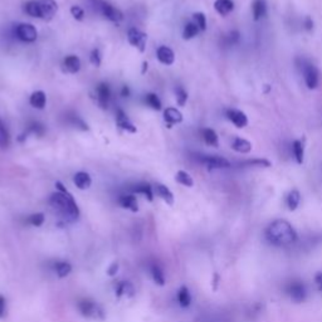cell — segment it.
<instances>
[{
    "label": "cell",
    "instance_id": "obj_1",
    "mask_svg": "<svg viewBox=\"0 0 322 322\" xmlns=\"http://www.w3.org/2000/svg\"><path fill=\"white\" fill-rule=\"evenodd\" d=\"M56 187L58 192L53 193L49 198V204L63 219L69 222H74L79 217V208L77 206L76 200L72 197L71 193L63 186L61 181L56 182Z\"/></svg>",
    "mask_w": 322,
    "mask_h": 322
},
{
    "label": "cell",
    "instance_id": "obj_2",
    "mask_svg": "<svg viewBox=\"0 0 322 322\" xmlns=\"http://www.w3.org/2000/svg\"><path fill=\"white\" fill-rule=\"evenodd\" d=\"M264 235L265 239L276 247L292 246L299 239V234L293 225L284 219H277L271 223L265 229Z\"/></svg>",
    "mask_w": 322,
    "mask_h": 322
},
{
    "label": "cell",
    "instance_id": "obj_3",
    "mask_svg": "<svg viewBox=\"0 0 322 322\" xmlns=\"http://www.w3.org/2000/svg\"><path fill=\"white\" fill-rule=\"evenodd\" d=\"M24 12L29 17L49 21L57 14L58 4L56 0H29L24 5Z\"/></svg>",
    "mask_w": 322,
    "mask_h": 322
},
{
    "label": "cell",
    "instance_id": "obj_4",
    "mask_svg": "<svg viewBox=\"0 0 322 322\" xmlns=\"http://www.w3.org/2000/svg\"><path fill=\"white\" fill-rule=\"evenodd\" d=\"M77 308L79 313L86 318L96 321H103L106 318V311L96 301L91 299H82L77 302Z\"/></svg>",
    "mask_w": 322,
    "mask_h": 322
},
{
    "label": "cell",
    "instance_id": "obj_5",
    "mask_svg": "<svg viewBox=\"0 0 322 322\" xmlns=\"http://www.w3.org/2000/svg\"><path fill=\"white\" fill-rule=\"evenodd\" d=\"M284 291H286L287 296L291 299V301L294 303L305 302L308 294L307 286L302 280H291L286 284Z\"/></svg>",
    "mask_w": 322,
    "mask_h": 322
},
{
    "label": "cell",
    "instance_id": "obj_6",
    "mask_svg": "<svg viewBox=\"0 0 322 322\" xmlns=\"http://www.w3.org/2000/svg\"><path fill=\"white\" fill-rule=\"evenodd\" d=\"M301 72L306 86H307L310 90H315V88H317L318 86H320L321 73L315 64L303 61L301 64Z\"/></svg>",
    "mask_w": 322,
    "mask_h": 322
},
{
    "label": "cell",
    "instance_id": "obj_7",
    "mask_svg": "<svg viewBox=\"0 0 322 322\" xmlns=\"http://www.w3.org/2000/svg\"><path fill=\"white\" fill-rule=\"evenodd\" d=\"M92 2L97 7V9L100 10L101 14L104 15L109 20L114 21V23H119V21L123 19L122 13L117 8L112 7L110 3L104 2V0H92Z\"/></svg>",
    "mask_w": 322,
    "mask_h": 322
},
{
    "label": "cell",
    "instance_id": "obj_8",
    "mask_svg": "<svg viewBox=\"0 0 322 322\" xmlns=\"http://www.w3.org/2000/svg\"><path fill=\"white\" fill-rule=\"evenodd\" d=\"M15 34L20 40L26 43L36 42L37 37H38V32H37L36 26L29 23L18 24L17 28H15Z\"/></svg>",
    "mask_w": 322,
    "mask_h": 322
},
{
    "label": "cell",
    "instance_id": "obj_9",
    "mask_svg": "<svg viewBox=\"0 0 322 322\" xmlns=\"http://www.w3.org/2000/svg\"><path fill=\"white\" fill-rule=\"evenodd\" d=\"M199 161L203 165H205L209 170L214 169H225L229 168L230 163L225 157L218 156V155H201Z\"/></svg>",
    "mask_w": 322,
    "mask_h": 322
},
{
    "label": "cell",
    "instance_id": "obj_10",
    "mask_svg": "<svg viewBox=\"0 0 322 322\" xmlns=\"http://www.w3.org/2000/svg\"><path fill=\"white\" fill-rule=\"evenodd\" d=\"M127 39L132 47L138 48L141 53L145 52V48H146V40H147L146 34L142 33V32L139 31V29L131 28V29H128V32H127Z\"/></svg>",
    "mask_w": 322,
    "mask_h": 322
},
{
    "label": "cell",
    "instance_id": "obj_11",
    "mask_svg": "<svg viewBox=\"0 0 322 322\" xmlns=\"http://www.w3.org/2000/svg\"><path fill=\"white\" fill-rule=\"evenodd\" d=\"M110 97H111V90H110L109 83H100L96 88V98H97V104L102 110H106L109 107Z\"/></svg>",
    "mask_w": 322,
    "mask_h": 322
},
{
    "label": "cell",
    "instance_id": "obj_12",
    "mask_svg": "<svg viewBox=\"0 0 322 322\" xmlns=\"http://www.w3.org/2000/svg\"><path fill=\"white\" fill-rule=\"evenodd\" d=\"M227 117L233 122V125L238 128H243L248 125V117L244 112L239 111V110L230 109L227 111Z\"/></svg>",
    "mask_w": 322,
    "mask_h": 322
},
{
    "label": "cell",
    "instance_id": "obj_13",
    "mask_svg": "<svg viewBox=\"0 0 322 322\" xmlns=\"http://www.w3.org/2000/svg\"><path fill=\"white\" fill-rule=\"evenodd\" d=\"M116 123L120 128L127 131V132L135 133L136 131H138L136 126L131 122L130 119L127 117V115H126L121 109H119L116 111Z\"/></svg>",
    "mask_w": 322,
    "mask_h": 322
},
{
    "label": "cell",
    "instance_id": "obj_14",
    "mask_svg": "<svg viewBox=\"0 0 322 322\" xmlns=\"http://www.w3.org/2000/svg\"><path fill=\"white\" fill-rule=\"evenodd\" d=\"M164 120L168 123V127L171 128L173 125H175V123L182 122V115L179 110L169 107V109H166L165 111H164Z\"/></svg>",
    "mask_w": 322,
    "mask_h": 322
},
{
    "label": "cell",
    "instance_id": "obj_15",
    "mask_svg": "<svg viewBox=\"0 0 322 322\" xmlns=\"http://www.w3.org/2000/svg\"><path fill=\"white\" fill-rule=\"evenodd\" d=\"M157 60H159L161 63L165 64V66H171V64L175 62V55H174L173 49H170L166 45H161L157 49Z\"/></svg>",
    "mask_w": 322,
    "mask_h": 322
},
{
    "label": "cell",
    "instance_id": "obj_16",
    "mask_svg": "<svg viewBox=\"0 0 322 322\" xmlns=\"http://www.w3.org/2000/svg\"><path fill=\"white\" fill-rule=\"evenodd\" d=\"M154 193L160 198V199H163L166 204H169V205H173L174 204V194L171 193V190L169 189L168 186H165L164 184H159V182L155 184Z\"/></svg>",
    "mask_w": 322,
    "mask_h": 322
},
{
    "label": "cell",
    "instance_id": "obj_17",
    "mask_svg": "<svg viewBox=\"0 0 322 322\" xmlns=\"http://www.w3.org/2000/svg\"><path fill=\"white\" fill-rule=\"evenodd\" d=\"M119 204L122 206L123 209H128V210H131L132 213L139 211L138 199H136V197L133 194L121 195V197L119 198Z\"/></svg>",
    "mask_w": 322,
    "mask_h": 322
},
{
    "label": "cell",
    "instance_id": "obj_18",
    "mask_svg": "<svg viewBox=\"0 0 322 322\" xmlns=\"http://www.w3.org/2000/svg\"><path fill=\"white\" fill-rule=\"evenodd\" d=\"M252 14L254 20H259L267 15V2L265 0H253L252 2Z\"/></svg>",
    "mask_w": 322,
    "mask_h": 322
},
{
    "label": "cell",
    "instance_id": "obj_19",
    "mask_svg": "<svg viewBox=\"0 0 322 322\" xmlns=\"http://www.w3.org/2000/svg\"><path fill=\"white\" fill-rule=\"evenodd\" d=\"M230 147H232L234 151L239 152V154H248V152L252 151V144L246 139H242L235 136L233 139L232 144H230Z\"/></svg>",
    "mask_w": 322,
    "mask_h": 322
},
{
    "label": "cell",
    "instance_id": "obj_20",
    "mask_svg": "<svg viewBox=\"0 0 322 322\" xmlns=\"http://www.w3.org/2000/svg\"><path fill=\"white\" fill-rule=\"evenodd\" d=\"M73 182L78 189L86 190L91 186V184H92V179H91L90 174L88 173H85V171H78V173L73 176Z\"/></svg>",
    "mask_w": 322,
    "mask_h": 322
},
{
    "label": "cell",
    "instance_id": "obj_21",
    "mask_svg": "<svg viewBox=\"0 0 322 322\" xmlns=\"http://www.w3.org/2000/svg\"><path fill=\"white\" fill-rule=\"evenodd\" d=\"M64 71L68 73H77L81 69V60L77 56H67L63 61Z\"/></svg>",
    "mask_w": 322,
    "mask_h": 322
},
{
    "label": "cell",
    "instance_id": "obj_22",
    "mask_svg": "<svg viewBox=\"0 0 322 322\" xmlns=\"http://www.w3.org/2000/svg\"><path fill=\"white\" fill-rule=\"evenodd\" d=\"M115 292H116L117 297H121L122 294H126L127 297H132L135 294V288L128 281H121L115 286Z\"/></svg>",
    "mask_w": 322,
    "mask_h": 322
},
{
    "label": "cell",
    "instance_id": "obj_23",
    "mask_svg": "<svg viewBox=\"0 0 322 322\" xmlns=\"http://www.w3.org/2000/svg\"><path fill=\"white\" fill-rule=\"evenodd\" d=\"M300 203H301V194L297 189H292L286 197L287 208L291 211H294L300 206Z\"/></svg>",
    "mask_w": 322,
    "mask_h": 322
},
{
    "label": "cell",
    "instance_id": "obj_24",
    "mask_svg": "<svg viewBox=\"0 0 322 322\" xmlns=\"http://www.w3.org/2000/svg\"><path fill=\"white\" fill-rule=\"evenodd\" d=\"M214 9L221 15H228L234 9V3H233V0H216Z\"/></svg>",
    "mask_w": 322,
    "mask_h": 322
},
{
    "label": "cell",
    "instance_id": "obj_25",
    "mask_svg": "<svg viewBox=\"0 0 322 322\" xmlns=\"http://www.w3.org/2000/svg\"><path fill=\"white\" fill-rule=\"evenodd\" d=\"M150 273H151L152 280L159 286H164L165 284V275H164L163 268L160 267L159 263H152L150 265Z\"/></svg>",
    "mask_w": 322,
    "mask_h": 322
},
{
    "label": "cell",
    "instance_id": "obj_26",
    "mask_svg": "<svg viewBox=\"0 0 322 322\" xmlns=\"http://www.w3.org/2000/svg\"><path fill=\"white\" fill-rule=\"evenodd\" d=\"M29 102H31V104L34 107V109L43 110L45 107V103H47L45 93L43 92V91H36V92L32 93L31 98H29Z\"/></svg>",
    "mask_w": 322,
    "mask_h": 322
},
{
    "label": "cell",
    "instance_id": "obj_27",
    "mask_svg": "<svg viewBox=\"0 0 322 322\" xmlns=\"http://www.w3.org/2000/svg\"><path fill=\"white\" fill-rule=\"evenodd\" d=\"M53 270H55L56 275L60 278H64L72 272V264L67 261H57L53 265Z\"/></svg>",
    "mask_w": 322,
    "mask_h": 322
},
{
    "label": "cell",
    "instance_id": "obj_28",
    "mask_svg": "<svg viewBox=\"0 0 322 322\" xmlns=\"http://www.w3.org/2000/svg\"><path fill=\"white\" fill-rule=\"evenodd\" d=\"M132 192L136 193V194L145 195L146 199L149 201L154 200V192H152V186L149 184V182H140V184L135 185Z\"/></svg>",
    "mask_w": 322,
    "mask_h": 322
},
{
    "label": "cell",
    "instance_id": "obj_29",
    "mask_svg": "<svg viewBox=\"0 0 322 322\" xmlns=\"http://www.w3.org/2000/svg\"><path fill=\"white\" fill-rule=\"evenodd\" d=\"M192 293L186 286H181L178 291V302L181 307L186 308L192 305Z\"/></svg>",
    "mask_w": 322,
    "mask_h": 322
},
{
    "label": "cell",
    "instance_id": "obj_30",
    "mask_svg": "<svg viewBox=\"0 0 322 322\" xmlns=\"http://www.w3.org/2000/svg\"><path fill=\"white\" fill-rule=\"evenodd\" d=\"M203 139L209 146L218 147L219 146V138L218 133L213 128H204L203 130Z\"/></svg>",
    "mask_w": 322,
    "mask_h": 322
},
{
    "label": "cell",
    "instance_id": "obj_31",
    "mask_svg": "<svg viewBox=\"0 0 322 322\" xmlns=\"http://www.w3.org/2000/svg\"><path fill=\"white\" fill-rule=\"evenodd\" d=\"M292 151H293L294 159H296L297 164H302L305 160V146H303V142L301 140H294L292 144Z\"/></svg>",
    "mask_w": 322,
    "mask_h": 322
},
{
    "label": "cell",
    "instance_id": "obj_32",
    "mask_svg": "<svg viewBox=\"0 0 322 322\" xmlns=\"http://www.w3.org/2000/svg\"><path fill=\"white\" fill-rule=\"evenodd\" d=\"M200 29L198 28L197 24L194 23V21H190V23H187L186 25H185L184 28V32H182V38L189 40V39H193L194 37H197L198 34H199Z\"/></svg>",
    "mask_w": 322,
    "mask_h": 322
},
{
    "label": "cell",
    "instance_id": "obj_33",
    "mask_svg": "<svg viewBox=\"0 0 322 322\" xmlns=\"http://www.w3.org/2000/svg\"><path fill=\"white\" fill-rule=\"evenodd\" d=\"M175 180L178 181L179 184L184 185V186H187V187H192L193 185H194V180H193L192 176H190L189 174L184 170H179L178 173H176Z\"/></svg>",
    "mask_w": 322,
    "mask_h": 322
},
{
    "label": "cell",
    "instance_id": "obj_34",
    "mask_svg": "<svg viewBox=\"0 0 322 322\" xmlns=\"http://www.w3.org/2000/svg\"><path fill=\"white\" fill-rule=\"evenodd\" d=\"M145 102H146L147 106L151 107L152 110H156V111H160L161 110V101L160 98L157 97V95H155V93H147L146 97H145Z\"/></svg>",
    "mask_w": 322,
    "mask_h": 322
},
{
    "label": "cell",
    "instance_id": "obj_35",
    "mask_svg": "<svg viewBox=\"0 0 322 322\" xmlns=\"http://www.w3.org/2000/svg\"><path fill=\"white\" fill-rule=\"evenodd\" d=\"M9 132H8V128L5 127L4 122L0 120V146L7 147L9 145Z\"/></svg>",
    "mask_w": 322,
    "mask_h": 322
},
{
    "label": "cell",
    "instance_id": "obj_36",
    "mask_svg": "<svg viewBox=\"0 0 322 322\" xmlns=\"http://www.w3.org/2000/svg\"><path fill=\"white\" fill-rule=\"evenodd\" d=\"M45 222V216L43 213H34L28 217V223L33 227H40Z\"/></svg>",
    "mask_w": 322,
    "mask_h": 322
},
{
    "label": "cell",
    "instance_id": "obj_37",
    "mask_svg": "<svg viewBox=\"0 0 322 322\" xmlns=\"http://www.w3.org/2000/svg\"><path fill=\"white\" fill-rule=\"evenodd\" d=\"M244 165L248 166H257V168H271L272 163L267 159H253V160H247L244 163Z\"/></svg>",
    "mask_w": 322,
    "mask_h": 322
},
{
    "label": "cell",
    "instance_id": "obj_38",
    "mask_svg": "<svg viewBox=\"0 0 322 322\" xmlns=\"http://www.w3.org/2000/svg\"><path fill=\"white\" fill-rule=\"evenodd\" d=\"M193 19H194V23L197 24L198 28H199L201 32L205 31L206 29V18H205V15L203 14V13H200V12L194 13V15H193Z\"/></svg>",
    "mask_w": 322,
    "mask_h": 322
},
{
    "label": "cell",
    "instance_id": "obj_39",
    "mask_svg": "<svg viewBox=\"0 0 322 322\" xmlns=\"http://www.w3.org/2000/svg\"><path fill=\"white\" fill-rule=\"evenodd\" d=\"M176 93V102H178L179 106H184L187 101V92L181 87V86H178L175 90Z\"/></svg>",
    "mask_w": 322,
    "mask_h": 322
},
{
    "label": "cell",
    "instance_id": "obj_40",
    "mask_svg": "<svg viewBox=\"0 0 322 322\" xmlns=\"http://www.w3.org/2000/svg\"><path fill=\"white\" fill-rule=\"evenodd\" d=\"M71 14L73 15V18L76 20H83V18H85V10L78 7V5H73L71 8Z\"/></svg>",
    "mask_w": 322,
    "mask_h": 322
},
{
    "label": "cell",
    "instance_id": "obj_41",
    "mask_svg": "<svg viewBox=\"0 0 322 322\" xmlns=\"http://www.w3.org/2000/svg\"><path fill=\"white\" fill-rule=\"evenodd\" d=\"M90 61H91V63L93 64V66L100 67V66H101V56H100V50H98V49H93L92 52H91Z\"/></svg>",
    "mask_w": 322,
    "mask_h": 322
},
{
    "label": "cell",
    "instance_id": "obj_42",
    "mask_svg": "<svg viewBox=\"0 0 322 322\" xmlns=\"http://www.w3.org/2000/svg\"><path fill=\"white\" fill-rule=\"evenodd\" d=\"M238 40H239V32L233 31V32H230V33L227 36L228 45L235 44V43H238Z\"/></svg>",
    "mask_w": 322,
    "mask_h": 322
},
{
    "label": "cell",
    "instance_id": "obj_43",
    "mask_svg": "<svg viewBox=\"0 0 322 322\" xmlns=\"http://www.w3.org/2000/svg\"><path fill=\"white\" fill-rule=\"evenodd\" d=\"M5 316H7V300L0 294V318H4Z\"/></svg>",
    "mask_w": 322,
    "mask_h": 322
},
{
    "label": "cell",
    "instance_id": "obj_44",
    "mask_svg": "<svg viewBox=\"0 0 322 322\" xmlns=\"http://www.w3.org/2000/svg\"><path fill=\"white\" fill-rule=\"evenodd\" d=\"M29 131H31V132H34L36 133V135H43V132H44V127H43L42 125H40V123H33V125L31 126V127H29Z\"/></svg>",
    "mask_w": 322,
    "mask_h": 322
},
{
    "label": "cell",
    "instance_id": "obj_45",
    "mask_svg": "<svg viewBox=\"0 0 322 322\" xmlns=\"http://www.w3.org/2000/svg\"><path fill=\"white\" fill-rule=\"evenodd\" d=\"M119 268H120L119 263L117 262L111 263V265H110L109 270H107V275L111 276V277H114V276H116L117 272H119Z\"/></svg>",
    "mask_w": 322,
    "mask_h": 322
},
{
    "label": "cell",
    "instance_id": "obj_46",
    "mask_svg": "<svg viewBox=\"0 0 322 322\" xmlns=\"http://www.w3.org/2000/svg\"><path fill=\"white\" fill-rule=\"evenodd\" d=\"M315 283L317 284L318 289L322 292V272H318L317 275L315 276Z\"/></svg>",
    "mask_w": 322,
    "mask_h": 322
},
{
    "label": "cell",
    "instance_id": "obj_47",
    "mask_svg": "<svg viewBox=\"0 0 322 322\" xmlns=\"http://www.w3.org/2000/svg\"><path fill=\"white\" fill-rule=\"evenodd\" d=\"M121 95H122L123 97H128V96H130V88H128V86H123Z\"/></svg>",
    "mask_w": 322,
    "mask_h": 322
},
{
    "label": "cell",
    "instance_id": "obj_48",
    "mask_svg": "<svg viewBox=\"0 0 322 322\" xmlns=\"http://www.w3.org/2000/svg\"><path fill=\"white\" fill-rule=\"evenodd\" d=\"M312 26H313L312 19H311L310 17H307L306 18V29H308V31H310V29H312Z\"/></svg>",
    "mask_w": 322,
    "mask_h": 322
},
{
    "label": "cell",
    "instance_id": "obj_49",
    "mask_svg": "<svg viewBox=\"0 0 322 322\" xmlns=\"http://www.w3.org/2000/svg\"><path fill=\"white\" fill-rule=\"evenodd\" d=\"M142 66H144V68H142V74H144L145 72L147 71V62H144V63H142Z\"/></svg>",
    "mask_w": 322,
    "mask_h": 322
}]
</instances>
